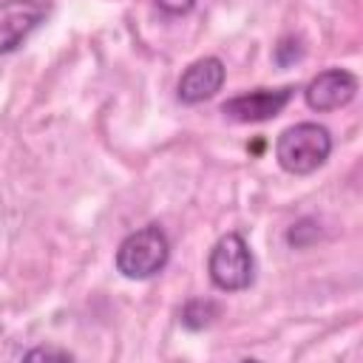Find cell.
<instances>
[{"instance_id": "obj_2", "label": "cell", "mask_w": 363, "mask_h": 363, "mask_svg": "<svg viewBox=\"0 0 363 363\" xmlns=\"http://www.w3.org/2000/svg\"><path fill=\"white\" fill-rule=\"evenodd\" d=\"M170 261V241L159 224H145L128 233L116 247V269L130 281L159 275Z\"/></svg>"}, {"instance_id": "obj_1", "label": "cell", "mask_w": 363, "mask_h": 363, "mask_svg": "<svg viewBox=\"0 0 363 363\" xmlns=\"http://www.w3.org/2000/svg\"><path fill=\"white\" fill-rule=\"evenodd\" d=\"M332 153V133L318 122H298L275 139V159L292 176L315 173Z\"/></svg>"}, {"instance_id": "obj_4", "label": "cell", "mask_w": 363, "mask_h": 363, "mask_svg": "<svg viewBox=\"0 0 363 363\" xmlns=\"http://www.w3.org/2000/svg\"><path fill=\"white\" fill-rule=\"evenodd\" d=\"M295 88L292 85H281V88H255L250 94H238L230 96L221 105V113L233 122H267L275 119L292 99Z\"/></svg>"}, {"instance_id": "obj_12", "label": "cell", "mask_w": 363, "mask_h": 363, "mask_svg": "<svg viewBox=\"0 0 363 363\" xmlns=\"http://www.w3.org/2000/svg\"><path fill=\"white\" fill-rule=\"evenodd\" d=\"M43 357L71 360V352H62V349H31V352H26V360H43Z\"/></svg>"}, {"instance_id": "obj_9", "label": "cell", "mask_w": 363, "mask_h": 363, "mask_svg": "<svg viewBox=\"0 0 363 363\" xmlns=\"http://www.w3.org/2000/svg\"><path fill=\"white\" fill-rule=\"evenodd\" d=\"M318 235H320L318 224H315L312 218H301L298 224H292V227H289V233H286V241H289V247H295V250H303V247H309V244H312Z\"/></svg>"}, {"instance_id": "obj_6", "label": "cell", "mask_w": 363, "mask_h": 363, "mask_svg": "<svg viewBox=\"0 0 363 363\" xmlns=\"http://www.w3.org/2000/svg\"><path fill=\"white\" fill-rule=\"evenodd\" d=\"M43 0H0V54L14 51L45 17Z\"/></svg>"}, {"instance_id": "obj_5", "label": "cell", "mask_w": 363, "mask_h": 363, "mask_svg": "<svg viewBox=\"0 0 363 363\" xmlns=\"http://www.w3.org/2000/svg\"><path fill=\"white\" fill-rule=\"evenodd\" d=\"M354 94H357V77L346 68H326L318 77H312L309 85L303 88L306 105L318 113H329L349 105Z\"/></svg>"}, {"instance_id": "obj_10", "label": "cell", "mask_w": 363, "mask_h": 363, "mask_svg": "<svg viewBox=\"0 0 363 363\" xmlns=\"http://www.w3.org/2000/svg\"><path fill=\"white\" fill-rule=\"evenodd\" d=\"M272 57H275L278 65H292V62H298V60L303 57V45H301V40H295V37H284V40L275 45Z\"/></svg>"}, {"instance_id": "obj_3", "label": "cell", "mask_w": 363, "mask_h": 363, "mask_svg": "<svg viewBox=\"0 0 363 363\" xmlns=\"http://www.w3.org/2000/svg\"><path fill=\"white\" fill-rule=\"evenodd\" d=\"M207 272H210L213 286L221 289V292L247 289L255 278V258H252L244 235H238V233L221 235L210 250Z\"/></svg>"}, {"instance_id": "obj_8", "label": "cell", "mask_w": 363, "mask_h": 363, "mask_svg": "<svg viewBox=\"0 0 363 363\" xmlns=\"http://www.w3.org/2000/svg\"><path fill=\"white\" fill-rule=\"evenodd\" d=\"M216 315H218V306H216L213 301L196 298V301H187V303H184V309H182V323H184L187 329L199 332V329L210 326Z\"/></svg>"}, {"instance_id": "obj_7", "label": "cell", "mask_w": 363, "mask_h": 363, "mask_svg": "<svg viewBox=\"0 0 363 363\" xmlns=\"http://www.w3.org/2000/svg\"><path fill=\"white\" fill-rule=\"evenodd\" d=\"M224 77H227V68L218 57H201V60L190 62L184 68V74L179 77L176 96L182 105H199L221 91Z\"/></svg>"}, {"instance_id": "obj_11", "label": "cell", "mask_w": 363, "mask_h": 363, "mask_svg": "<svg viewBox=\"0 0 363 363\" xmlns=\"http://www.w3.org/2000/svg\"><path fill=\"white\" fill-rule=\"evenodd\" d=\"M156 6H159V11H164L170 17H179V14H187L196 6V0H156Z\"/></svg>"}]
</instances>
